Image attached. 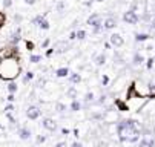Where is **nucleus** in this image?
Wrapping results in <instances>:
<instances>
[{"label":"nucleus","mask_w":155,"mask_h":147,"mask_svg":"<svg viewBox=\"0 0 155 147\" xmlns=\"http://www.w3.org/2000/svg\"><path fill=\"white\" fill-rule=\"evenodd\" d=\"M94 2H97V3H101V2H104V0H94Z\"/></svg>","instance_id":"nucleus-49"},{"label":"nucleus","mask_w":155,"mask_h":147,"mask_svg":"<svg viewBox=\"0 0 155 147\" xmlns=\"http://www.w3.org/2000/svg\"><path fill=\"white\" fill-rule=\"evenodd\" d=\"M77 95H78V91H77L74 86H71L68 91H66V97L71 98V100H77Z\"/></svg>","instance_id":"nucleus-17"},{"label":"nucleus","mask_w":155,"mask_h":147,"mask_svg":"<svg viewBox=\"0 0 155 147\" xmlns=\"http://www.w3.org/2000/svg\"><path fill=\"white\" fill-rule=\"evenodd\" d=\"M81 109V103L78 101V100H72V103H71V110L72 112H78Z\"/></svg>","instance_id":"nucleus-20"},{"label":"nucleus","mask_w":155,"mask_h":147,"mask_svg":"<svg viewBox=\"0 0 155 147\" xmlns=\"http://www.w3.org/2000/svg\"><path fill=\"white\" fill-rule=\"evenodd\" d=\"M84 101H86V103H92V101H94V94H92V92H87V94L84 95Z\"/></svg>","instance_id":"nucleus-25"},{"label":"nucleus","mask_w":155,"mask_h":147,"mask_svg":"<svg viewBox=\"0 0 155 147\" xmlns=\"http://www.w3.org/2000/svg\"><path fill=\"white\" fill-rule=\"evenodd\" d=\"M18 41H20V28H17V31L11 35V45H17L18 43Z\"/></svg>","instance_id":"nucleus-18"},{"label":"nucleus","mask_w":155,"mask_h":147,"mask_svg":"<svg viewBox=\"0 0 155 147\" xmlns=\"http://www.w3.org/2000/svg\"><path fill=\"white\" fill-rule=\"evenodd\" d=\"M21 72L20 63H18V55H11L6 57L2 65H0V78H3L6 81H14Z\"/></svg>","instance_id":"nucleus-2"},{"label":"nucleus","mask_w":155,"mask_h":147,"mask_svg":"<svg viewBox=\"0 0 155 147\" xmlns=\"http://www.w3.org/2000/svg\"><path fill=\"white\" fill-rule=\"evenodd\" d=\"M45 141H46V136H45V135H38V136L35 138V142H37V144H43Z\"/></svg>","instance_id":"nucleus-29"},{"label":"nucleus","mask_w":155,"mask_h":147,"mask_svg":"<svg viewBox=\"0 0 155 147\" xmlns=\"http://www.w3.org/2000/svg\"><path fill=\"white\" fill-rule=\"evenodd\" d=\"M17 135H18V138H20V139L26 141V139H29V138H31V130H29L28 127H20V129H18V132H17Z\"/></svg>","instance_id":"nucleus-12"},{"label":"nucleus","mask_w":155,"mask_h":147,"mask_svg":"<svg viewBox=\"0 0 155 147\" xmlns=\"http://www.w3.org/2000/svg\"><path fill=\"white\" fill-rule=\"evenodd\" d=\"M55 110H57L58 113H63V112L66 110V104H63V103H57V104H55Z\"/></svg>","instance_id":"nucleus-23"},{"label":"nucleus","mask_w":155,"mask_h":147,"mask_svg":"<svg viewBox=\"0 0 155 147\" xmlns=\"http://www.w3.org/2000/svg\"><path fill=\"white\" fill-rule=\"evenodd\" d=\"M34 23H35L40 29H43V31H48V29H49V22L46 20L45 15H37V17L34 18Z\"/></svg>","instance_id":"nucleus-8"},{"label":"nucleus","mask_w":155,"mask_h":147,"mask_svg":"<svg viewBox=\"0 0 155 147\" xmlns=\"http://www.w3.org/2000/svg\"><path fill=\"white\" fill-rule=\"evenodd\" d=\"M54 147H69V145L66 144V141H60V142H57Z\"/></svg>","instance_id":"nucleus-35"},{"label":"nucleus","mask_w":155,"mask_h":147,"mask_svg":"<svg viewBox=\"0 0 155 147\" xmlns=\"http://www.w3.org/2000/svg\"><path fill=\"white\" fill-rule=\"evenodd\" d=\"M5 22H6V15H5V12H0V29L3 28Z\"/></svg>","instance_id":"nucleus-27"},{"label":"nucleus","mask_w":155,"mask_h":147,"mask_svg":"<svg viewBox=\"0 0 155 147\" xmlns=\"http://www.w3.org/2000/svg\"><path fill=\"white\" fill-rule=\"evenodd\" d=\"M137 147H155V139L153 138H143V139H140Z\"/></svg>","instance_id":"nucleus-13"},{"label":"nucleus","mask_w":155,"mask_h":147,"mask_svg":"<svg viewBox=\"0 0 155 147\" xmlns=\"http://www.w3.org/2000/svg\"><path fill=\"white\" fill-rule=\"evenodd\" d=\"M29 61L31 63H38V61H41V55H31L29 57Z\"/></svg>","instance_id":"nucleus-28"},{"label":"nucleus","mask_w":155,"mask_h":147,"mask_svg":"<svg viewBox=\"0 0 155 147\" xmlns=\"http://www.w3.org/2000/svg\"><path fill=\"white\" fill-rule=\"evenodd\" d=\"M86 23L92 28L94 34H100V32L103 31V20H101V17H100L98 14H92L89 18H87Z\"/></svg>","instance_id":"nucleus-3"},{"label":"nucleus","mask_w":155,"mask_h":147,"mask_svg":"<svg viewBox=\"0 0 155 147\" xmlns=\"http://www.w3.org/2000/svg\"><path fill=\"white\" fill-rule=\"evenodd\" d=\"M101 83H103V86H106L107 83H109V77H107V75H103V77H101Z\"/></svg>","instance_id":"nucleus-34"},{"label":"nucleus","mask_w":155,"mask_h":147,"mask_svg":"<svg viewBox=\"0 0 155 147\" xmlns=\"http://www.w3.org/2000/svg\"><path fill=\"white\" fill-rule=\"evenodd\" d=\"M117 135L121 142L134 144L140 141L141 127L137 120H123L117 124Z\"/></svg>","instance_id":"nucleus-1"},{"label":"nucleus","mask_w":155,"mask_h":147,"mask_svg":"<svg viewBox=\"0 0 155 147\" xmlns=\"http://www.w3.org/2000/svg\"><path fill=\"white\" fill-rule=\"evenodd\" d=\"M144 63V57L140 54V52H135L134 54V57H132V66H135V68H138V66H141Z\"/></svg>","instance_id":"nucleus-11"},{"label":"nucleus","mask_w":155,"mask_h":147,"mask_svg":"<svg viewBox=\"0 0 155 147\" xmlns=\"http://www.w3.org/2000/svg\"><path fill=\"white\" fill-rule=\"evenodd\" d=\"M6 100H8V101H9V103H12V101H14V100H15V98H14V94H9V95H8V98H6Z\"/></svg>","instance_id":"nucleus-44"},{"label":"nucleus","mask_w":155,"mask_h":147,"mask_svg":"<svg viewBox=\"0 0 155 147\" xmlns=\"http://www.w3.org/2000/svg\"><path fill=\"white\" fill-rule=\"evenodd\" d=\"M69 147H81V142H78V141H74Z\"/></svg>","instance_id":"nucleus-42"},{"label":"nucleus","mask_w":155,"mask_h":147,"mask_svg":"<svg viewBox=\"0 0 155 147\" xmlns=\"http://www.w3.org/2000/svg\"><path fill=\"white\" fill-rule=\"evenodd\" d=\"M115 26H117V18H115V17L109 15V17H106V18L103 20V29H106V31H112Z\"/></svg>","instance_id":"nucleus-9"},{"label":"nucleus","mask_w":155,"mask_h":147,"mask_svg":"<svg viewBox=\"0 0 155 147\" xmlns=\"http://www.w3.org/2000/svg\"><path fill=\"white\" fill-rule=\"evenodd\" d=\"M69 69L68 68H58L57 71H55V75L58 77V78H64V77H69Z\"/></svg>","instance_id":"nucleus-15"},{"label":"nucleus","mask_w":155,"mask_h":147,"mask_svg":"<svg viewBox=\"0 0 155 147\" xmlns=\"http://www.w3.org/2000/svg\"><path fill=\"white\" fill-rule=\"evenodd\" d=\"M92 61H94L95 66H103L104 63H106V55L104 54H95L94 58H92Z\"/></svg>","instance_id":"nucleus-14"},{"label":"nucleus","mask_w":155,"mask_h":147,"mask_svg":"<svg viewBox=\"0 0 155 147\" xmlns=\"http://www.w3.org/2000/svg\"><path fill=\"white\" fill-rule=\"evenodd\" d=\"M34 78V72L32 71H28L26 74H25V78H23V83H25V85H28V83L31 81Z\"/></svg>","instance_id":"nucleus-22"},{"label":"nucleus","mask_w":155,"mask_h":147,"mask_svg":"<svg viewBox=\"0 0 155 147\" xmlns=\"http://www.w3.org/2000/svg\"><path fill=\"white\" fill-rule=\"evenodd\" d=\"M144 49H146V51H152V46H150V45H147V46H146Z\"/></svg>","instance_id":"nucleus-48"},{"label":"nucleus","mask_w":155,"mask_h":147,"mask_svg":"<svg viewBox=\"0 0 155 147\" xmlns=\"http://www.w3.org/2000/svg\"><path fill=\"white\" fill-rule=\"evenodd\" d=\"M57 11L58 12H63L64 11V2H61V0H60V2L57 3Z\"/></svg>","instance_id":"nucleus-31"},{"label":"nucleus","mask_w":155,"mask_h":147,"mask_svg":"<svg viewBox=\"0 0 155 147\" xmlns=\"http://www.w3.org/2000/svg\"><path fill=\"white\" fill-rule=\"evenodd\" d=\"M149 38H150L149 34H140V32L135 34V41H140V43H141V41H147Z\"/></svg>","instance_id":"nucleus-19"},{"label":"nucleus","mask_w":155,"mask_h":147,"mask_svg":"<svg viewBox=\"0 0 155 147\" xmlns=\"http://www.w3.org/2000/svg\"><path fill=\"white\" fill-rule=\"evenodd\" d=\"M69 81L72 83V85H78V83L81 81V75L77 74V72H71L69 74Z\"/></svg>","instance_id":"nucleus-16"},{"label":"nucleus","mask_w":155,"mask_h":147,"mask_svg":"<svg viewBox=\"0 0 155 147\" xmlns=\"http://www.w3.org/2000/svg\"><path fill=\"white\" fill-rule=\"evenodd\" d=\"M46 83V80L45 78H41V80H38V83H37V88H43V85Z\"/></svg>","instance_id":"nucleus-37"},{"label":"nucleus","mask_w":155,"mask_h":147,"mask_svg":"<svg viewBox=\"0 0 155 147\" xmlns=\"http://www.w3.org/2000/svg\"><path fill=\"white\" fill-rule=\"evenodd\" d=\"M2 3H3V8H5V9H8V8H11V6H12V0H3Z\"/></svg>","instance_id":"nucleus-32"},{"label":"nucleus","mask_w":155,"mask_h":147,"mask_svg":"<svg viewBox=\"0 0 155 147\" xmlns=\"http://www.w3.org/2000/svg\"><path fill=\"white\" fill-rule=\"evenodd\" d=\"M92 120H103V113H100V112L92 113Z\"/></svg>","instance_id":"nucleus-33"},{"label":"nucleus","mask_w":155,"mask_h":147,"mask_svg":"<svg viewBox=\"0 0 155 147\" xmlns=\"http://www.w3.org/2000/svg\"><path fill=\"white\" fill-rule=\"evenodd\" d=\"M41 127L49 130V132H55L57 130V121L52 120V118H43L41 120Z\"/></svg>","instance_id":"nucleus-5"},{"label":"nucleus","mask_w":155,"mask_h":147,"mask_svg":"<svg viewBox=\"0 0 155 147\" xmlns=\"http://www.w3.org/2000/svg\"><path fill=\"white\" fill-rule=\"evenodd\" d=\"M153 133H155V127H153Z\"/></svg>","instance_id":"nucleus-50"},{"label":"nucleus","mask_w":155,"mask_h":147,"mask_svg":"<svg viewBox=\"0 0 155 147\" xmlns=\"http://www.w3.org/2000/svg\"><path fill=\"white\" fill-rule=\"evenodd\" d=\"M40 115H41V110H40V107H37V106H29L28 110H26V117H28L29 120H38Z\"/></svg>","instance_id":"nucleus-10"},{"label":"nucleus","mask_w":155,"mask_h":147,"mask_svg":"<svg viewBox=\"0 0 155 147\" xmlns=\"http://www.w3.org/2000/svg\"><path fill=\"white\" fill-rule=\"evenodd\" d=\"M26 48H28V51H32L34 49V43L32 41H26Z\"/></svg>","instance_id":"nucleus-38"},{"label":"nucleus","mask_w":155,"mask_h":147,"mask_svg":"<svg viewBox=\"0 0 155 147\" xmlns=\"http://www.w3.org/2000/svg\"><path fill=\"white\" fill-rule=\"evenodd\" d=\"M149 94L152 97H155V81H150L149 83Z\"/></svg>","instance_id":"nucleus-26"},{"label":"nucleus","mask_w":155,"mask_h":147,"mask_svg":"<svg viewBox=\"0 0 155 147\" xmlns=\"http://www.w3.org/2000/svg\"><path fill=\"white\" fill-rule=\"evenodd\" d=\"M25 3H26V5H34L35 0H25Z\"/></svg>","instance_id":"nucleus-46"},{"label":"nucleus","mask_w":155,"mask_h":147,"mask_svg":"<svg viewBox=\"0 0 155 147\" xmlns=\"http://www.w3.org/2000/svg\"><path fill=\"white\" fill-rule=\"evenodd\" d=\"M49 43H51V40H49V38H46V40L41 43V48H43V49H45V48H48V46H49Z\"/></svg>","instance_id":"nucleus-36"},{"label":"nucleus","mask_w":155,"mask_h":147,"mask_svg":"<svg viewBox=\"0 0 155 147\" xmlns=\"http://www.w3.org/2000/svg\"><path fill=\"white\" fill-rule=\"evenodd\" d=\"M75 32H77V38H78V40H84V38H86V31L78 29V31H75Z\"/></svg>","instance_id":"nucleus-24"},{"label":"nucleus","mask_w":155,"mask_h":147,"mask_svg":"<svg viewBox=\"0 0 155 147\" xmlns=\"http://www.w3.org/2000/svg\"><path fill=\"white\" fill-rule=\"evenodd\" d=\"M149 26H150V29L152 31H155V14L150 17V20H149Z\"/></svg>","instance_id":"nucleus-30"},{"label":"nucleus","mask_w":155,"mask_h":147,"mask_svg":"<svg viewBox=\"0 0 155 147\" xmlns=\"http://www.w3.org/2000/svg\"><path fill=\"white\" fill-rule=\"evenodd\" d=\"M6 89H8V92H9V94H15V92H17V89H18V86H17V83L9 81V83H8V86H6Z\"/></svg>","instance_id":"nucleus-21"},{"label":"nucleus","mask_w":155,"mask_h":147,"mask_svg":"<svg viewBox=\"0 0 155 147\" xmlns=\"http://www.w3.org/2000/svg\"><path fill=\"white\" fill-rule=\"evenodd\" d=\"M123 22L127 23V25H137L140 22V17L135 11H132V9H127L124 14H123Z\"/></svg>","instance_id":"nucleus-4"},{"label":"nucleus","mask_w":155,"mask_h":147,"mask_svg":"<svg viewBox=\"0 0 155 147\" xmlns=\"http://www.w3.org/2000/svg\"><path fill=\"white\" fill-rule=\"evenodd\" d=\"M153 61H155L153 58H149V60H147V69H152V66H153Z\"/></svg>","instance_id":"nucleus-39"},{"label":"nucleus","mask_w":155,"mask_h":147,"mask_svg":"<svg viewBox=\"0 0 155 147\" xmlns=\"http://www.w3.org/2000/svg\"><path fill=\"white\" fill-rule=\"evenodd\" d=\"M109 43L112 45L114 48H121L124 45V38L120 34H110L109 35Z\"/></svg>","instance_id":"nucleus-7"},{"label":"nucleus","mask_w":155,"mask_h":147,"mask_svg":"<svg viewBox=\"0 0 155 147\" xmlns=\"http://www.w3.org/2000/svg\"><path fill=\"white\" fill-rule=\"evenodd\" d=\"M77 38V32L75 31H72L71 34H69V40H75Z\"/></svg>","instance_id":"nucleus-41"},{"label":"nucleus","mask_w":155,"mask_h":147,"mask_svg":"<svg viewBox=\"0 0 155 147\" xmlns=\"http://www.w3.org/2000/svg\"><path fill=\"white\" fill-rule=\"evenodd\" d=\"M14 20L20 23V22H21V15H20V14H15V15H14Z\"/></svg>","instance_id":"nucleus-43"},{"label":"nucleus","mask_w":155,"mask_h":147,"mask_svg":"<svg viewBox=\"0 0 155 147\" xmlns=\"http://www.w3.org/2000/svg\"><path fill=\"white\" fill-rule=\"evenodd\" d=\"M61 133H63V135H66V136H68V135L71 133V130H69V129H66V127H63V129H61Z\"/></svg>","instance_id":"nucleus-40"},{"label":"nucleus","mask_w":155,"mask_h":147,"mask_svg":"<svg viewBox=\"0 0 155 147\" xmlns=\"http://www.w3.org/2000/svg\"><path fill=\"white\" fill-rule=\"evenodd\" d=\"M5 110H6V112H11V110H14V106H12V104H8Z\"/></svg>","instance_id":"nucleus-45"},{"label":"nucleus","mask_w":155,"mask_h":147,"mask_svg":"<svg viewBox=\"0 0 155 147\" xmlns=\"http://www.w3.org/2000/svg\"><path fill=\"white\" fill-rule=\"evenodd\" d=\"M52 52H54V49H48V51H46V55H48V57H49V55H51V54H52Z\"/></svg>","instance_id":"nucleus-47"},{"label":"nucleus","mask_w":155,"mask_h":147,"mask_svg":"<svg viewBox=\"0 0 155 147\" xmlns=\"http://www.w3.org/2000/svg\"><path fill=\"white\" fill-rule=\"evenodd\" d=\"M69 41H66V40H61V41H57V43L54 45V52L55 54H64L66 51H68L69 49Z\"/></svg>","instance_id":"nucleus-6"}]
</instances>
